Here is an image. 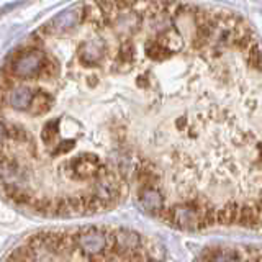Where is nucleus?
Returning a JSON list of instances; mask_svg holds the SVG:
<instances>
[{"mask_svg":"<svg viewBox=\"0 0 262 262\" xmlns=\"http://www.w3.org/2000/svg\"><path fill=\"white\" fill-rule=\"evenodd\" d=\"M43 64H45V54L38 49H28V51L20 53L14 59L12 72L22 79L35 77L43 71Z\"/></svg>","mask_w":262,"mask_h":262,"instance_id":"1","label":"nucleus"},{"mask_svg":"<svg viewBox=\"0 0 262 262\" xmlns=\"http://www.w3.org/2000/svg\"><path fill=\"white\" fill-rule=\"evenodd\" d=\"M80 20H82V9H79V7L69 9V10L61 12V14L56 17L54 20L49 22L43 30L51 35H59L62 31L74 28Z\"/></svg>","mask_w":262,"mask_h":262,"instance_id":"2","label":"nucleus"},{"mask_svg":"<svg viewBox=\"0 0 262 262\" xmlns=\"http://www.w3.org/2000/svg\"><path fill=\"white\" fill-rule=\"evenodd\" d=\"M156 43H158L161 48H164L167 53H177L184 46V38L177 30H166L164 33L159 35V38Z\"/></svg>","mask_w":262,"mask_h":262,"instance_id":"3","label":"nucleus"},{"mask_svg":"<svg viewBox=\"0 0 262 262\" xmlns=\"http://www.w3.org/2000/svg\"><path fill=\"white\" fill-rule=\"evenodd\" d=\"M31 97H33V93H31V90L28 89V87L20 85V87H15V89L10 90L9 102L15 110H28Z\"/></svg>","mask_w":262,"mask_h":262,"instance_id":"4","label":"nucleus"},{"mask_svg":"<svg viewBox=\"0 0 262 262\" xmlns=\"http://www.w3.org/2000/svg\"><path fill=\"white\" fill-rule=\"evenodd\" d=\"M51 105H53V98L45 92H38L36 95L31 97L28 108L33 115H45L46 111L51 110Z\"/></svg>","mask_w":262,"mask_h":262,"instance_id":"5","label":"nucleus"},{"mask_svg":"<svg viewBox=\"0 0 262 262\" xmlns=\"http://www.w3.org/2000/svg\"><path fill=\"white\" fill-rule=\"evenodd\" d=\"M82 17H85L87 22H90L95 27H100V25H105V18H103V12L100 9V5L97 2H89L82 9Z\"/></svg>","mask_w":262,"mask_h":262,"instance_id":"6","label":"nucleus"},{"mask_svg":"<svg viewBox=\"0 0 262 262\" xmlns=\"http://www.w3.org/2000/svg\"><path fill=\"white\" fill-rule=\"evenodd\" d=\"M102 46L95 45V43H85L82 46V51H80V59H82L84 64H95V62L100 61L102 58Z\"/></svg>","mask_w":262,"mask_h":262,"instance_id":"7","label":"nucleus"},{"mask_svg":"<svg viewBox=\"0 0 262 262\" xmlns=\"http://www.w3.org/2000/svg\"><path fill=\"white\" fill-rule=\"evenodd\" d=\"M207 262H242V257L238 249H221L211 255Z\"/></svg>","mask_w":262,"mask_h":262,"instance_id":"8","label":"nucleus"},{"mask_svg":"<svg viewBox=\"0 0 262 262\" xmlns=\"http://www.w3.org/2000/svg\"><path fill=\"white\" fill-rule=\"evenodd\" d=\"M59 133V121L58 120H51L49 123L45 124V128L41 129V140L46 146L53 145L56 136Z\"/></svg>","mask_w":262,"mask_h":262,"instance_id":"9","label":"nucleus"},{"mask_svg":"<svg viewBox=\"0 0 262 262\" xmlns=\"http://www.w3.org/2000/svg\"><path fill=\"white\" fill-rule=\"evenodd\" d=\"M171 53H167L164 48H161L158 43H153L151 46L148 48V56L151 59H164V58H167V56H169Z\"/></svg>","mask_w":262,"mask_h":262,"instance_id":"10","label":"nucleus"},{"mask_svg":"<svg viewBox=\"0 0 262 262\" xmlns=\"http://www.w3.org/2000/svg\"><path fill=\"white\" fill-rule=\"evenodd\" d=\"M249 62H251V66L254 67V69H260V49H259V45H254L251 53H249Z\"/></svg>","mask_w":262,"mask_h":262,"instance_id":"11","label":"nucleus"},{"mask_svg":"<svg viewBox=\"0 0 262 262\" xmlns=\"http://www.w3.org/2000/svg\"><path fill=\"white\" fill-rule=\"evenodd\" d=\"M7 138H9V129H7V126H5V124L2 123V120H0V149L4 148V145H5V141H7Z\"/></svg>","mask_w":262,"mask_h":262,"instance_id":"12","label":"nucleus"},{"mask_svg":"<svg viewBox=\"0 0 262 262\" xmlns=\"http://www.w3.org/2000/svg\"><path fill=\"white\" fill-rule=\"evenodd\" d=\"M121 56H124L126 59H129L133 56V48H131L129 43H124L123 48H121Z\"/></svg>","mask_w":262,"mask_h":262,"instance_id":"13","label":"nucleus"}]
</instances>
